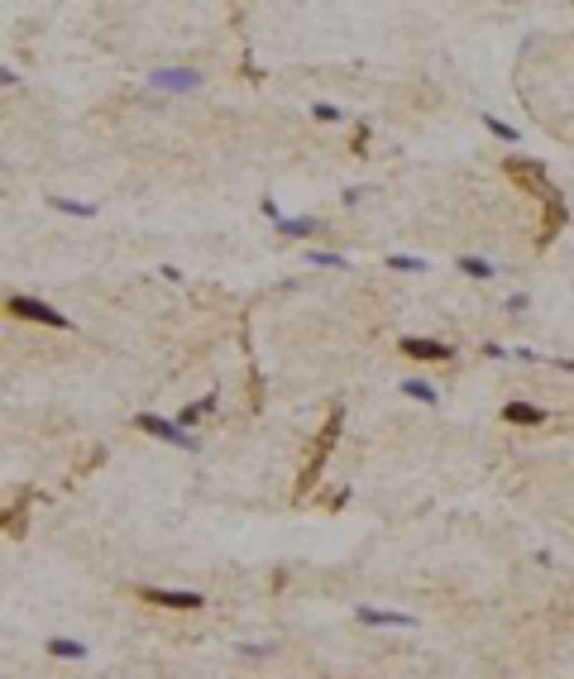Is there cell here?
<instances>
[{"label":"cell","mask_w":574,"mask_h":679,"mask_svg":"<svg viewBox=\"0 0 574 679\" xmlns=\"http://www.w3.org/2000/svg\"><path fill=\"white\" fill-rule=\"evenodd\" d=\"M5 311L19 321H34V326H48V331H72V321L58 311V306H48V301L39 297H24V292H15V297L5 301Z\"/></svg>","instance_id":"cell-1"},{"label":"cell","mask_w":574,"mask_h":679,"mask_svg":"<svg viewBox=\"0 0 574 679\" xmlns=\"http://www.w3.org/2000/svg\"><path fill=\"white\" fill-rule=\"evenodd\" d=\"M134 426L148 431V436H158V441H168V445H182V450H201V441H196L191 431H182L177 421H163V416H153V411H139V416H134Z\"/></svg>","instance_id":"cell-2"},{"label":"cell","mask_w":574,"mask_h":679,"mask_svg":"<svg viewBox=\"0 0 574 679\" xmlns=\"http://www.w3.org/2000/svg\"><path fill=\"white\" fill-rule=\"evenodd\" d=\"M134 598L153 603V608H182V613L206 608V598H201V593H191V588H134Z\"/></svg>","instance_id":"cell-3"},{"label":"cell","mask_w":574,"mask_h":679,"mask_svg":"<svg viewBox=\"0 0 574 679\" xmlns=\"http://www.w3.org/2000/svg\"><path fill=\"white\" fill-rule=\"evenodd\" d=\"M340 426H345V411L340 407H331V421H326V431H321V441H316V450H311V464L302 469V488H311L316 483V469H321V459L335 450V436H340Z\"/></svg>","instance_id":"cell-4"},{"label":"cell","mask_w":574,"mask_h":679,"mask_svg":"<svg viewBox=\"0 0 574 679\" xmlns=\"http://www.w3.org/2000/svg\"><path fill=\"white\" fill-rule=\"evenodd\" d=\"M402 354H407V359H421V363L455 359V349H450L445 340H421V335H407V340H402Z\"/></svg>","instance_id":"cell-5"},{"label":"cell","mask_w":574,"mask_h":679,"mask_svg":"<svg viewBox=\"0 0 574 679\" xmlns=\"http://www.w3.org/2000/svg\"><path fill=\"white\" fill-rule=\"evenodd\" d=\"M278 230H283L287 239H311V235H321V230H326V221H321V216H283V221H278Z\"/></svg>","instance_id":"cell-6"},{"label":"cell","mask_w":574,"mask_h":679,"mask_svg":"<svg viewBox=\"0 0 574 679\" xmlns=\"http://www.w3.org/2000/svg\"><path fill=\"white\" fill-rule=\"evenodd\" d=\"M153 86H163V91H196V86H201V72H187V67L153 72Z\"/></svg>","instance_id":"cell-7"},{"label":"cell","mask_w":574,"mask_h":679,"mask_svg":"<svg viewBox=\"0 0 574 679\" xmlns=\"http://www.w3.org/2000/svg\"><path fill=\"white\" fill-rule=\"evenodd\" d=\"M503 416H508L512 426H541V421H545V407H531V402H508V407H503Z\"/></svg>","instance_id":"cell-8"},{"label":"cell","mask_w":574,"mask_h":679,"mask_svg":"<svg viewBox=\"0 0 574 679\" xmlns=\"http://www.w3.org/2000/svg\"><path fill=\"white\" fill-rule=\"evenodd\" d=\"M359 622H368V627H412L407 613H383V608H359Z\"/></svg>","instance_id":"cell-9"},{"label":"cell","mask_w":574,"mask_h":679,"mask_svg":"<svg viewBox=\"0 0 574 679\" xmlns=\"http://www.w3.org/2000/svg\"><path fill=\"white\" fill-rule=\"evenodd\" d=\"M48 206H53V211H63V216H77V221H91V216H96L91 201H72V196H48Z\"/></svg>","instance_id":"cell-10"},{"label":"cell","mask_w":574,"mask_h":679,"mask_svg":"<svg viewBox=\"0 0 574 679\" xmlns=\"http://www.w3.org/2000/svg\"><path fill=\"white\" fill-rule=\"evenodd\" d=\"M402 397H416V402H426V407L440 402V393H435L426 378H402Z\"/></svg>","instance_id":"cell-11"},{"label":"cell","mask_w":574,"mask_h":679,"mask_svg":"<svg viewBox=\"0 0 574 679\" xmlns=\"http://www.w3.org/2000/svg\"><path fill=\"white\" fill-rule=\"evenodd\" d=\"M48 650H53V655H63V660H86V646H81V641H63V636H53Z\"/></svg>","instance_id":"cell-12"},{"label":"cell","mask_w":574,"mask_h":679,"mask_svg":"<svg viewBox=\"0 0 574 679\" xmlns=\"http://www.w3.org/2000/svg\"><path fill=\"white\" fill-rule=\"evenodd\" d=\"M460 268L469 273V278H478V283H483V278H493V263H488V258H474V253H464Z\"/></svg>","instance_id":"cell-13"},{"label":"cell","mask_w":574,"mask_h":679,"mask_svg":"<svg viewBox=\"0 0 574 679\" xmlns=\"http://www.w3.org/2000/svg\"><path fill=\"white\" fill-rule=\"evenodd\" d=\"M388 268H398V273H426V258H412V253H388Z\"/></svg>","instance_id":"cell-14"},{"label":"cell","mask_w":574,"mask_h":679,"mask_svg":"<svg viewBox=\"0 0 574 679\" xmlns=\"http://www.w3.org/2000/svg\"><path fill=\"white\" fill-rule=\"evenodd\" d=\"M483 125L493 129L498 139H508V144H517V139H522V134H517V129H512V125H508V120H498V115H483Z\"/></svg>","instance_id":"cell-15"},{"label":"cell","mask_w":574,"mask_h":679,"mask_svg":"<svg viewBox=\"0 0 574 679\" xmlns=\"http://www.w3.org/2000/svg\"><path fill=\"white\" fill-rule=\"evenodd\" d=\"M311 263H326V268H350V258L345 253H306Z\"/></svg>","instance_id":"cell-16"},{"label":"cell","mask_w":574,"mask_h":679,"mask_svg":"<svg viewBox=\"0 0 574 679\" xmlns=\"http://www.w3.org/2000/svg\"><path fill=\"white\" fill-rule=\"evenodd\" d=\"M311 115H316V120H340V106H326V101H321Z\"/></svg>","instance_id":"cell-17"},{"label":"cell","mask_w":574,"mask_h":679,"mask_svg":"<svg viewBox=\"0 0 574 679\" xmlns=\"http://www.w3.org/2000/svg\"><path fill=\"white\" fill-rule=\"evenodd\" d=\"M15 81H19L15 72H5V67H0V86H15Z\"/></svg>","instance_id":"cell-18"}]
</instances>
